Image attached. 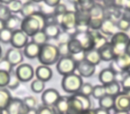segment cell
<instances>
[{
	"label": "cell",
	"mask_w": 130,
	"mask_h": 114,
	"mask_svg": "<svg viewBox=\"0 0 130 114\" xmlns=\"http://www.w3.org/2000/svg\"><path fill=\"white\" fill-rule=\"evenodd\" d=\"M118 27H117V22L114 21L110 20V19L105 18L103 22V25L100 30L102 31V33L107 36H113L115 33H117Z\"/></svg>",
	"instance_id": "cell-19"
},
{
	"label": "cell",
	"mask_w": 130,
	"mask_h": 114,
	"mask_svg": "<svg viewBox=\"0 0 130 114\" xmlns=\"http://www.w3.org/2000/svg\"><path fill=\"white\" fill-rule=\"evenodd\" d=\"M0 71H6V72L9 73L13 71V66L6 58L3 59V60H0Z\"/></svg>",
	"instance_id": "cell-46"
},
{
	"label": "cell",
	"mask_w": 130,
	"mask_h": 114,
	"mask_svg": "<svg viewBox=\"0 0 130 114\" xmlns=\"http://www.w3.org/2000/svg\"><path fill=\"white\" fill-rule=\"evenodd\" d=\"M61 0H44V3L48 7H52L54 8L56 6L60 4Z\"/></svg>",
	"instance_id": "cell-52"
},
{
	"label": "cell",
	"mask_w": 130,
	"mask_h": 114,
	"mask_svg": "<svg viewBox=\"0 0 130 114\" xmlns=\"http://www.w3.org/2000/svg\"><path fill=\"white\" fill-rule=\"evenodd\" d=\"M83 84L82 77L76 73L66 75L63 77L62 80H61V87H62L63 91L73 94L79 93L80 88Z\"/></svg>",
	"instance_id": "cell-5"
},
{
	"label": "cell",
	"mask_w": 130,
	"mask_h": 114,
	"mask_svg": "<svg viewBox=\"0 0 130 114\" xmlns=\"http://www.w3.org/2000/svg\"><path fill=\"white\" fill-rule=\"evenodd\" d=\"M11 100L12 95L9 91L6 88H0V109L6 110Z\"/></svg>",
	"instance_id": "cell-31"
},
{
	"label": "cell",
	"mask_w": 130,
	"mask_h": 114,
	"mask_svg": "<svg viewBox=\"0 0 130 114\" xmlns=\"http://www.w3.org/2000/svg\"><path fill=\"white\" fill-rule=\"evenodd\" d=\"M115 114H129L128 111H125V110H118L115 112Z\"/></svg>",
	"instance_id": "cell-57"
},
{
	"label": "cell",
	"mask_w": 130,
	"mask_h": 114,
	"mask_svg": "<svg viewBox=\"0 0 130 114\" xmlns=\"http://www.w3.org/2000/svg\"><path fill=\"white\" fill-rule=\"evenodd\" d=\"M48 39H49L48 37L45 35V33L44 32L43 29L40 30V31H38L37 34H35L34 36L32 37V41L35 42L36 44H38V45H39L40 46H42V45L47 44Z\"/></svg>",
	"instance_id": "cell-34"
},
{
	"label": "cell",
	"mask_w": 130,
	"mask_h": 114,
	"mask_svg": "<svg viewBox=\"0 0 130 114\" xmlns=\"http://www.w3.org/2000/svg\"><path fill=\"white\" fill-rule=\"evenodd\" d=\"M10 43L13 45V48H24L26 46V45L29 43V37L22 29H18V30L13 31V37H12Z\"/></svg>",
	"instance_id": "cell-11"
},
{
	"label": "cell",
	"mask_w": 130,
	"mask_h": 114,
	"mask_svg": "<svg viewBox=\"0 0 130 114\" xmlns=\"http://www.w3.org/2000/svg\"><path fill=\"white\" fill-rule=\"evenodd\" d=\"M94 4H95L94 0H78V3L75 6V8L76 10H80V11L89 13V11L94 6Z\"/></svg>",
	"instance_id": "cell-33"
},
{
	"label": "cell",
	"mask_w": 130,
	"mask_h": 114,
	"mask_svg": "<svg viewBox=\"0 0 130 114\" xmlns=\"http://www.w3.org/2000/svg\"><path fill=\"white\" fill-rule=\"evenodd\" d=\"M99 51L100 56H101L102 61H104V62H110V61H114V59L116 58L115 54L113 52V48H112V45L110 44V42L106 43L104 45L101 47V48L98 49Z\"/></svg>",
	"instance_id": "cell-15"
},
{
	"label": "cell",
	"mask_w": 130,
	"mask_h": 114,
	"mask_svg": "<svg viewBox=\"0 0 130 114\" xmlns=\"http://www.w3.org/2000/svg\"><path fill=\"white\" fill-rule=\"evenodd\" d=\"M103 7L105 9H110V8L118 6L117 0H103Z\"/></svg>",
	"instance_id": "cell-51"
},
{
	"label": "cell",
	"mask_w": 130,
	"mask_h": 114,
	"mask_svg": "<svg viewBox=\"0 0 130 114\" xmlns=\"http://www.w3.org/2000/svg\"><path fill=\"white\" fill-rule=\"evenodd\" d=\"M5 110L7 114H27L30 110L26 107L23 100L19 98H12Z\"/></svg>",
	"instance_id": "cell-8"
},
{
	"label": "cell",
	"mask_w": 130,
	"mask_h": 114,
	"mask_svg": "<svg viewBox=\"0 0 130 114\" xmlns=\"http://www.w3.org/2000/svg\"><path fill=\"white\" fill-rule=\"evenodd\" d=\"M23 103L26 105L27 108H29V110H34L35 107L37 105V101L33 96H28L23 99Z\"/></svg>",
	"instance_id": "cell-47"
},
{
	"label": "cell",
	"mask_w": 130,
	"mask_h": 114,
	"mask_svg": "<svg viewBox=\"0 0 130 114\" xmlns=\"http://www.w3.org/2000/svg\"><path fill=\"white\" fill-rule=\"evenodd\" d=\"M23 6V4L21 0H14L13 2H12L11 4L8 5V8L11 11L12 13H21L22 8Z\"/></svg>",
	"instance_id": "cell-40"
},
{
	"label": "cell",
	"mask_w": 130,
	"mask_h": 114,
	"mask_svg": "<svg viewBox=\"0 0 130 114\" xmlns=\"http://www.w3.org/2000/svg\"><path fill=\"white\" fill-rule=\"evenodd\" d=\"M37 114H58L56 110L51 106H40L37 110Z\"/></svg>",
	"instance_id": "cell-44"
},
{
	"label": "cell",
	"mask_w": 130,
	"mask_h": 114,
	"mask_svg": "<svg viewBox=\"0 0 130 114\" xmlns=\"http://www.w3.org/2000/svg\"><path fill=\"white\" fill-rule=\"evenodd\" d=\"M89 15L92 19H102L104 20L105 18V8L102 5L95 3L94 6L89 11Z\"/></svg>",
	"instance_id": "cell-24"
},
{
	"label": "cell",
	"mask_w": 130,
	"mask_h": 114,
	"mask_svg": "<svg viewBox=\"0 0 130 114\" xmlns=\"http://www.w3.org/2000/svg\"><path fill=\"white\" fill-rule=\"evenodd\" d=\"M114 66L117 67V69L120 71H127L130 68V57L127 54H122L114 59V62H112Z\"/></svg>",
	"instance_id": "cell-18"
},
{
	"label": "cell",
	"mask_w": 130,
	"mask_h": 114,
	"mask_svg": "<svg viewBox=\"0 0 130 114\" xmlns=\"http://www.w3.org/2000/svg\"><path fill=\"white\" fill-rule=\"evenodd\" d=\"M68 49H69L70 55L72 56L73 58L76 55H79V54L83 55L84 53H85L80 42L75 38H71L69 40V42H68Z\"/></svg>",
	"instance_id": "cell-17"
},
{
	"label": "cell",
	"mask_w": 130,
	"mask_h": 114,
	"mask_svg": "<svg viewBox=\"0 0 130 114\" xmlns=\"http://www.w3.org/2000/svg\"><path fill=\"white\" fill-rule=\"evenodd\" d=\"M127 72H128V74H130V68H129V70L127 71Z\"/></svg>",
	"instance_id": "cell-63"
},
{
	"label": "cell",
	"mask_w": 130,
	"mask_h": 114,
	"mask_svg": "<svg viewBox=\"0 0 130 114\" xmlns=\"http://www.w3.org/2000/svg\"><path fill=\"white\" fill-rule=\"evenodd\" d=\"M77 68V61L72 56H63L61 57L56 64V69L59 74L62 75L63 77L66 75L74 73Z\"/></svg>",
	"instance_id": "cell-7"
},
{
	"label": "cell",
	"mask_w": 130,
	"mask_h": 114,
	"mask_svg": "<svg viewBox=\"0 0 130 114\" xmlns=\"http://www.w3.org/2000/svg\"><path fill=\"white\" fill-rule=\"evenodd\" d=\"M20 82L21 81L18 78V77H17L15 71H13L11 73H10V81H9V84H8L7 87L9 89H15L19 87Z\"/></svg>",
	"instance_id": "cell-39"
},
{
	"label": "cell",
	"mask_w": 130,
	"mask_h": 114,
	"mask_svg": "<svg viewBox=\"0 0 130 114\" xmlns=\"http://www.w3.org/2000/svg\"><path fill=\"white\" fill-rule=\"evenodd\" d=\"M38 7H39V6H37L36 4L31 2V1L27 2V3H25V4H23L22 11H21V14H22L24 18L31 16V15H33L34 13L40 11V10L38 9Z\"/></svg>",
	"instance_id": "cell-23"
},
{
	"label": "cell",
	"mask_w": 130,
	"mask_h": 114,
	"mask_svg": "<svg viewBox=\"0 0 130 114\" xmlns=\"http://www.w3.org/2000/svg\"><path fill=\"white\" fill-rule=\"evenodd\" d=\"M1 55H2V47L0 45V58H1Z\"/></svg>",
	"instance_id": "cell-61"
},
{
	"label": "cell",
	"mask_w": 130,
	"mask_h": 114,
	"mask_svg": "<svg viewBox=\"0 0 130 114\" xmlns=\"http://www.w3.org/2000/svg\"><path fill=\"white\" fill-rule=\"evenodd\" d=\"M69 2L71 3V4H73L74 6H76V5L78 3V0H69Z\"/></svg>",
	"instance_id": "cell-58"
},
{
	"label": "cell",
	"mask_w": 130,
	"mask_h": 114,
	"mask_svg": "<svg viewBox=\"0 0 130 114\" xmlns=\"http://www.w3.org/2000/svg\"><path fill=\"white\" fill-rule=\"evenodd\" d=\"M38 58L42 65L50 66L55 64L60 59V53L58 46L48 43L42 45Z\"/></svg>",
	"instance_id": "cell-3"
},
{
	"label": "cell",
	"mask_w": 130,
	"mask_h": 114,
	"mask_svg": "<svg viewBox=\"0 0 130 114\" xmlns=\"http://www.w3.org/2000/svg\"><path fill=\"white\" fill-rule=\"evenodd\" d=\"M105 87V90H106V94L108 95H111V96H116L119 94L120 92V86H119V82L118 81H113L111 83L108 84V85L104 86Z\"/></svg>",
	"instance_id": "cell-32"
},
{
	"label": "cell",
	"mask_w": 130,
	"mask_h": 114,
	"mask_svg": "<svg viewBox=\"0 0 130 114\" xmlns=\"http://www.w3.org/2000/svg\"><path fill=\"white\" fill-rule=\"evenodd\" d=\"M117 27L122 32L127 31L130 29V13H124L122 17L117 22Z\"/></svg>",
	"instance_id": "cell-27"
},
{
	"label": "cell",
	"mask_w": 130,
	"mask_h": 114,
	"mask_svg": "<svg viewBox=\"0 0 130 114\" xmlns=\"http://www.w3.org/2000/svg\"><path fill=\"white\" fill-rule=\"evenodd\" d=\"M93 89H94V87H93L90 83H84L83 85H82L81 88H80L79 94L89 97L90 95H92Z\"/></svg>",
	"instance_id": "cell-43"
},
{
	"label": "cell",
	"mask_w": 130,
	"mask_h": 114,
	"mask_svg": "<svg viewBox=\"0 0 130 114\" xmlns=\"http://www.w3.org/2000/svg\"><path fill=\"white\" fill-rule=\"evenodd\" d=\"M118 6L122 8L126 12L130 13V0H117Z\"/></svg>",
	"instance_id": "cell-49"
},
{
	"label": "cell",
	"mask_w": 130,
	"mask_h": 114,
	"mask_svg": "<svg viewBox=\"0 0 130 114\" xmlns=\"http://www.w3.org/2000/svg\"><path fill=\"white\" fill-rule=\"evenodd\" d=\"M68 12L67 6H65L64 4H61L60 3L58 6H56L54 8V16H61V15H63L64 13H66Z\"/></svg>",
	"instance_id": "cell-45"
},
{
	"label": "cell",
	"mask_w": 130,
	"mask_h": 114,
	"mask_svg": "<svg viewBox=\"0 0 130 114\" xmlns=\"http://www.w3.org/2000/svg\"><path fill=\"white\" fill-rule=\"evenodd\" d=\"M117 73L110 68L103 69L99 74V80L103 86H106L111 82L115 81Z\"/></svg>",
	"instance_id": "cell-20"
},
{
	"label": "cell",
	"mask_w": 130,
	"mask_h": 114,
	"mask_svg": "<svg viewBox=\"0 0 130 114\" xmlns=\"http://www.w3.org/2000/svg\"><path fill=\"white\" fill-rule=\"evenodd\" d=\"M68 107H69V97L67 96H61L54 105V109L58 114H67Z\"/></svg>",
	"instance_id": "cell-25"
},
{
	"label": "cell",
	"mask_w": 130,
	"mask_h": 114,
	"mask_svg": "<svg viewBox=\"0 0 130 114\" xmlns=\"http://www.w3.org/2000/svg\"><path fill=\"white\" fill-rule=\"evenodd\" d=\"M31 90L33 91L36 94H39V93H42L45 89V82L42 81L40 79H35L32 81L31 83Z\"/></svg>",
	"instance_id": "cell-38"
},
{
	"label": "cell",
	"mask_w": 130,
	"mask_h": 114,
	"mask_svg": "<svg viewBox=\"0 0 130 114\" xmlns=\"http://www.w3.org/2000/svg\"><path fill=\"white\" fill-rule=\"evenodd\" d=\"M17 77L20 79L21 82H28L30 81L35 75V71L33 67L30 64L22 63L17 67L15 71Z\"/></svg>",
	"instance_id": "cell-10"
},
{
	"label": "cell",
	"mask_w": 130,
	"mask_h": 114,
	"mask_svg": "<svg viewBox=\"0 0 130 114\" xmlns=\"http://www.w3.org/2000/svg\"><path fill=\"white\" fill-rule=\"evenodd\" d=\"M57 24L60 28L63 29V31L71 36L74 37L77 30V19H76V13L75 11H68L66 13L61 16H55Z\"/></svg>",
	"instance_id": "cell-4"
},
{
	"label": "cell",
	"mask_w": 130,
	"mask_h": 114,
	"mask_svg": "<svg viewBox=\"0 0 130 114\" xmlns=\"http://www.w3.org/2000/svg\"><path fill=\"white\" fill-rule=\"evenodd\" d=\"M90 107L91 101L89 97L78 93L69 97L67 114H83L84 112L89 110Z\"/></svg>",
	"instance_id": "cell-2"
},
{
	"label": "cell",
	"mask_w": 130,
	"mask_h": 114,
	"mask_svg": "<svg viewBox=\"0 0 130 114\" xmlns=\"http://www.w3.org/2000/svg\"><path fill=\"white\" fill-rule=\"evenodd\" d=\"M40 49H41V46L39 45H38L33 41L29 42L24 47V54L29 59L37 58L39 55Z\"/></svg>",
	"instance_id": "cell-21"
},
{
	"label": "cell",
	"mask_w": 130,
	"mask_h": 114,
	"mask_svg": "<svg viewBox=\"0 0 130 114\" xmlns=\"http://www.w3.org/2000/svg\"><path fill=\"white\" fill-rule=\"evenodd\" d=\"M99 105L100 108L109 110L116 105V99L114 96L106 94V95H104L103 98H101L99 100Z\"/></svg>",
	"instance_id": "cell-28"
},
{
	"label": "cell",
	"mask_w": 130,
	"mask_h": 114,
	"mask_svg": "<svg viewBox=\"0 0 130 114\" xmlns=\"http://www.w3.org/2000/svg\"><path fill=\"white\" fill-rule=\"evenodd\" d=\"M5 28H6V22L0 20V30L3 29H5Z\"/></svg>",
	"instance_id": "cell-56"
},
{
	"label": "cell",
	"mask_w": 130,
	"mask_h": 114,
	"mask_svg": "<svg viewBox=\"0 0 130 114\" xmlns=\"http://www.w3.org/2000/svg\"><path fill=\"white\" fill-rule=\"evenodd\" d=\"M37 78L40 79L44 82L49 81L53 77V71L49 66L45 65H40L36 69L35 71Z\"/></svg>",
	"instance_id": "cell-16"
},
{
	"label": "cell",
	"mask_w": 130,
	"mask_h": 114,
	"mask_svg": "<svg viewBox=\"0 0 130 114\" xmlns=\"http://www.w3.org/2000/svg\"><path fill=\"white\" fill-rule=\"evenodd\" d=\"M27 114H37V111H36V110H30Z\"/></svg>",
	"instance_id": "cell-60"
},
{
	"label": "cell",
	"mask_w": 130,
	"mask_h": 114,
	"mask_svg": "<svg viewBox=\"0 0 130 114\" xmlns=\"http://www.w3.org/2000/svg\"><path fill=\"white\" fill-rule=\"evenodd\" d=\"M95 114H110L108 110H104V109L99 108L95 110Z\"/></svg>",
	"instance_id": "cell-53"
},
{
	"label": "cell",
	"mask_w": 130,
	"mask_h": 114,
	"mask_svg": "<svg viewBox=\"0 0 130 114\" xmlns=\"http://www.w3.org/2000/svg\"><path fill=\"white\" fill-rule=\"evenodd\" d=\"M13 31H12L11 29L5 28V29L0 30V42L4 44H7L11 42L12 37H13Z\"/></svg>",
	"instance_id": "cell-35"
},
{
	"label": "cell",
	"mask_w": 130,
	"mask_h": 114,
	"mask_svg": "<svg viewBox=\"0 0 130 114\" xmlns=\"http://www.w3.org/2000/svg\"><path fill=\"white\" fill-rule=\"evenodd\" d=\"M121 85H122V88L124 91L127 92L130 91V74H127L123 78L122 81H121Z\"/></svg>",
	"instance_id": "cell-50"
},
{
	"label": "cell",
	"mask_w": 130,
	"mask_h": 114,
	"mask_svg": "<svg viewBox=\"0 0 130 114\" xmlns=\"http://www.w3.org/2000/svg\"><path fill=\"white\" fill-rule=\"evenodd\" d=\"M31 2L35 3V4H38V3H40L42 2V1H44V0H30Z\"/></svg>",
	"instance_id": "cell-59"
},
{
	"label": "cell",
	"mask_w": 130,
	"mask_h": 114,
	"mask_svg": "<svg viewBox=\"0 0 130 114\" xmlns=\"http://www.w3.org/2000/svg\"><path fill=\"white\" fill-rule=\"evenodd\" d=\"M94 1H99L100 2V1H103V0H94Z\"/></svg>",
	"instance_id": "cell-64"
},
{
	"label": "cell",
	"mask_w": 130,
	"mask_h": 114,
	"mask_svg": "<svg viewBox=\"0 0 130 114\" xmlns=\"http://www.w3.org/2000/svg\"><path fill=\"white\" fill-rule=\"evenodd\" d=\"M22 21V20H21V18H19L17 15L13 14L6 22V28L11 29L12 31H15V30H18V29H21Z\"/></svg>",
	"instance_id": "cell-30"
},
{
	"label": "cell",
	"mask_w": 130,
	"mask_h": 114,
	"mask_svg": "<svg viewBox=\"0 0 130 114\" xmlns=\"http://www.w3.org/2000/svg\"><path fill=\"white\" fill-rule=\"evenodd\" d=\"M103 20L102 19H90L89 21V30L98 31L101 29L102 25H103Z\"/></svg>",
	"instance_id": "cell-42"
},
{
	"label": "cell",
	"mask_w": 130,
	"mask_h": 114,
	"mask_svg": "<svg viewBox=\"0 0 130 114\" xmlns=\"http://www.w3.org/2000/svg\"><path fill=\"white\" fill-rule=\"evenodd\" d=\"M129 37L127 34L122 31H118L117 33L111 37L110 44L113 48V52L115 54V57L126 54V48L128 41H129Z\"/></svg>",
	"instance_id": "cell-6"
},
{
	"label": "cell",
	"mask_w": 130,
	"mask_h": 114,
	"mask_svg": "<svg viewBox=\"0 0 130 114\" xmlns=\"http://www.w3.org/2000/svg\"><path fill=\"white\" fill-rule=\"evenodd\" d=\"M93 97L95 98V99L100 100L101 98H103L104 95H106V90H105V87L103 85L102 86H95L94 87L93 89V94H92Z\"/></svg>",
	"instance_id": "cell-37"
},
{
	"label": "cell",
	"mask_w": 130,
	"mask_h": 114,
	"mask_svg": "<svg viewBox=\"0 0 130 114\" xmlns=\"http://www.w3.org/2000/svg\"><path fill=\"white\" fill-rule=\"evenodd\" d=\"M80 42L82 47L84 49V52L92 50L94 48V37L92 36L90 31H78L74 37Z\"/></svg>",
	"instance_id": "cell-9"
},
{
	"label": "cell",
	"mask_w": 130,
	"mask_h": 114,
	"mask_svg": "<svg viewBox=\"0 0 130 114\" xmlns=\"http://www.w3.org/2000/svg\"><path fill=\"white\" fill-rule=\"evenodd\" d=\"M11 11L8 8V6L4 4H0V20L6 22L12 16Z\"/></svg>",
	"instance_id": "cell-36"
},
{
	"label": "cell",
	"mask_w": 130,
	"mask_h": 114,
	"mask_svg": "<svg viewBox=\"0 0 130 114\" xmlns=\"http://www.w3.org/2000/svg\"><path fill=\"white\" fill-rule=\"evenodd\" d=\"M126 54H127L130 57V39L128 41L127 45H126Z\"/></svg>",
	"instance_id": "cell-55"
},
{
	"label": "cell",
	"mask_w": 130,
	"mask_h": 114,
	"mask_svg": "<svg viewBox=\"0 0 130 114\" xmlns=\"http://www.w3.org/2000/svg\"><path fill=\"white\" fill-rule=\"evenodd\" d=\"M10 81V73L0 71V88L7 87Z\"/></svg>",
	"instance_id": "cell-41"
},
{
	"label": "cell",
	"mask_w": 130,
	"mask_h": 114,
	"mask_svg": "<svg viewBox=\"0 0 130 114\" xmlns=\"http://www.w3.org/2000/svg\"><path fill=\"white\" fill-rule=\"evenodd\" d=\"M84 60H86L87 62H90L93 65H97L100 63V62L102 61L101 56H100L99 51L97 49L94 48L92 50L87 51L84 53Z\"/></svg>",
	"instance_id": "cell-22"
},
{
	"label": "cell",
	"mask_w": 130,
	"mask_h": 114,
	"mask_svg": "<svg viewBox=\"0 0 130 114\" xmlns=\"http://www.w3.org/2000/svg\"><path fill=\"white\" fill-rule=\"evenodd\" d=\"M58 49H59L60 55H61V57L70 55L69 49H68V43H60L58 45Z\"/></svg>",
	"instance_id": "cell-48"
},
{
	"label": "cell",
	"mask_w": 130,
	"mask_h": 114,
	"mask_svg": "<svg viewBox=\"0 0 130 114\" xmlns=\"http://www.w3.org/2000/svg\"><path fill=\"white\" fill-rule=\"evenodd\" d=\"M6 59L12 64L13 67L21 64L23 61V54L20 49L10 48L6 54Z\"/></svg>",
	"instance_id": "cell-14"
},
{
	"label": "cell",
	"mask_w": 130,
	"mask_h": 114,
	"mask_svg": "<svg viewBox=\"0 0 130 114\" xmlns=\"http://www.w3.org/2000/svg\"><path fill=\"white\" fill-rule=\"evenodd\" d=\"M45 25H46L45 14L41 11H39L31 16L24 18L22 21L21 29L28 37H33L38 31L44 29Z\"/></svg>",
	"instance_id": "cell-1"
},
{
	"label": "cell",
	"mask_w": 130,
	"mask_h": 114,
	"mask_svg": "<svg viewBox=\"0 0 130 114\" xmlns=\"http://www.w3.org/2000/svg\"><path fill=\"white\" fill-rule=\"evenodd\" d=\"M78 75L83 78H90L94 75L95 71V66L91 64L86 60H80L77 62V68Z\"/></svg>",
	"instance_id": "cell-12"
},
{
	"label": "cell",
	"mask_w": 130,
	"mask_h": 114,
	"mask_svg": "<svg viewBox=\"0 0 130 114\" xmlns=\"http://www.w3.org/2000/svg\"><path fill=\"white\" fill-rule=\"evenodd\" d=\"M14 0H0V3L1 4H4V5H6V6H8L9 4H11L12 2H13Z\"/></svg>",
	"instance_id": "cell-54"
},
{
	"label": "cell",
	"mask_w": 130,
	"mask_h": 114,
	"mask_svg": "<svg viewBox=\"0 0 130 114\" xmlns=\"http://www.w3.org/2000/svg\"><path fill=\"white\" fill-rule=\"evenodd\" d=\"M61 95H60L59 92L56 89L54 88H49L44 91L41 96V100L43 102L44 105L45 106H54L55 103L60 99Z\"/></svg>",
	"instance_id": "cell-13"
},
{
	"label": "cell",
	"mask_w": 130,
	"mask_h": 114,
	"mask_svg": "<svg viewBox=\"0 0 130 114\" xmlns=\"http://www.w3.org/2000/svg\"><path fill=\"white\" fill-rule=\"evenodd\" d=\"M116 106L119 110L128 111L130 110V96L126 94L120 95L116 100Z\"/></svg>",
	"instance_id": "cell-29"
},
{
	"label": "cell",
	"mask_w": 130,
	"mask_h": 114,
	"mask_svg": "<svg viewBox=\"0 0 130 114\" xmlns=\"http://www.w3.org/2000/svg\"><path fill=\"white\" fill-rule=\"evenodd\" d=\"M0 114H3V110H1V109H0Z\"/></svg>",
	"instance_id": "cell-62"
},
{
	"label": "cell",
	"mask_w": 130,
	"mask_h": 114,
	"mask_svg": "<svg viewBox=\"0 0 130 114\" xmlns=\"http://www.w3.org/2000/svg\"><path fill=\"white\" fill-rule=\"evenodd\" d=\"M43 30L48 38H58L61 34V29L58 24H47Z\"/></svg>",
	"instance_id": "cell-26"
}]
</instances>
